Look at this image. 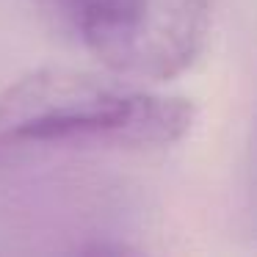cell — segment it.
Listing matches in <instances>:
<instances>
[{
  "label": "cell",
  "instance_id": "1",
  "mask_svg": "<svg viewBox=\"0 0 257 257\" xmlns=\"http://www.w3.org/2000/svg\"><path fill=\"white\" fill-rule=\"evenodd\" d=\"M194 124V105L78 69H36L0 94V169L69 150H161Z\"/></svg>",
  "mask_w": 257,
  "mask_h": 257
},
{
  "label": "cell",
  "instance_id": "2",
  "mask_svg": "<svg viewBox=\"0 0 257 257\" xmlns=\"http://www.w3.org/2000/svg\"><path fill=\"white\" fill-rule=\"evenodd\" d=\"M216 0H130L83 45L122 78L169 80L202 53Z\"/></svg>",
  "mask_w": 257,
  "mask_h": 257
},
{
  "label": "cell",
  "instance_id": "3",
  "mask_svg": "<svg viewBox=\"0 0 257 257\" xmlns=\"http://www.w3.org/2000/svg\"><path fill=\"white\" fill-rule=\"evenodd\" d=\"M127 3L130 0H39V6L64 28L75 31L80 42L113 20Z\"/></svg>",
  "mask_w": 257,
  "mask_h": 257
}]
</instances>
